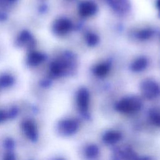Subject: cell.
<instances>
[{
	"mask_svg": "<svg viewBox=\"0 0 160 160\" xmlns=\"http://www.w3.org/2000/svg\"><path fill=\"white\" fill-rule=\"evenodd\" d=\"M149 119L153 124L160 127V110L152 109L149 112Z\"/></svg>",
	"mask_w": 160,
	"mask_h": 160,
	"instance_id": "obj_14",
	"label": "cell"
},
{
	"mask_svg": "<svg viewBox=\"0 0 160 160\" xmlns=\"http://www.w3.org/2000/svg\"><path fill=\"white\" fill-rule=\"evenodd\" d=\"M152 35V31L150 29H143L140 31L138 34V38L141 39H147L151 37Z\"/></svg>",
	"mask_w": 160,
	"mask_h": 160,
	"instance_id": "obj_17",
	"label": "cell"
},
{
	"mask_svg": "<svg viewBox=\"0 0 160 160\" xmlns=\"http://www.w3.org/2000/svg\"><path fill=\"white\" fill-rule=\"evenodd\" d=\"M96 4L92 1H84L79 5V12L82 17H89L94 15L97 11Z\"/></svg>",
	"mask_w": 160,
	"mask_h": 160,
	"instance_id": "obj_7",
	"label": "cell"
},
{
	"mask_svg": "<svg viewBox=\"0 0 160 160\" xmlns=\"http://www.w3.org/2000/svg\"><path fill=\"white\" fill-rule=\"evenodd\" d=\"M29 41L32 42V38L29 33L28 32H23L21 34L19 37V42H21V43L26 44V45L30 44V42H29Z\"/></svg>",
	"mask_w": 160,
	"mask_h": 160,
	"instance_id": "obj_16",
	"label": "cell"
},
{
	"mask_svg": "<svg viewBox=\"0 0 160 160\" xmlns=\"http://www.w3.org/2000/svg\"><path fill=\"white\" fill-rule=\"evenodd\" d=\"M85 154L88 158L94 159L99 156V149L98 146L95 144L89 145L86 149Z\"/></svg>",
	"mask_w": 160,
	"mask_h": 160,
	"instance_id": "obj_12",
	"label": "cell"
},
{
	"mask_svg": "<svg viewBox=\"0 0 160 160\" xmlns=\"http://www.w3.org/2000/svg\"><path fill=\"white\" fill-rule=\"evenodd\" d=\"M157 8L160 12V0H158L157 1Z\"/></svg>",
	"mask_w": 160,
	"mask_h": 160,
	"instance_id": "obj_21",
	"label": "cell"
},
{
	"mask_svg": "<svg viewBox=\"0 0 160 160\" xmlns=\"http://www.w3.org/2000/svg\"><path fill=\"white\" fill-rule=\"evenodd\" d=\"M44 60V55L36 51H33L30 52L28 58V61L29 64L31 66L39 65Z\"/></svg>",
	"mask_w": 160,
	"mask_h": 160,
	"instance_id": "obj_11",
	"label": "cell"
},
{
	"mask_svg": "<svg viewBox=\"0 0 160 160\" xmlns=\"http://www.w3.org/2000/svg\"><path fill=\"white\" fill-rule=\"evenodd\" d=\"M3 160H16V159L14 154L11 152H9L6 154Z\"/></svg>",
	"mask_w": 160,
	"mask_h": 160,
	"instance_id": "obj_20",
	"label": "cell"
},
{
	"mask_svg": "<svg viewBox=\"0 0 160 160\" xmlns=\"http://www.w3.org/2000/svg\"><path fill=\"white\" fill-rule=\"evenodd\" d=\"M142 102L140 98L136 96H130L122 99L116 106V109L123 113H132L140 110Z\"/></svg>",
	"mask_w": 160,
	"mask_h": 160,
	"instance_id": "obj_1",
	"label": "cell"
},
{
	"mask_svg": "<svg viewBox=\"0 0 160 160\" xmlns=\"http://www.w3.org/2000/svg\"><path fill=\"white\" fill-rule=\"evenodd\" d=\"M109 66L108 64L103 63L98 65L94 69V74L99 77H103L106 76L109 71Z\"/></svg>",
	"mask_w": 160,
	"mask_h": 160,
	"instance_id": "obj_13",
	"label": "cell"
},
{
	"mask_svg": "<svg viewBox=\"0 0 160 160\" xmlns=\"http://www.w3.org/2000/svg\"><path fill=\"white\" fill-rule=\"evenodd\" d=\"M141 91L142 95L148 99H152L158 97L160 94V87L153 79H146L140 85Z\"/></svg>",
	"mask_w": 160,
	"mask_h": 160,
	"instance_id": "obj_2",
	"label": "cell"
},
{
	"mask_svg": "<svg viewBox=\"0 0 160 160\" xmlns=\"http://www.w3.org/2000/svg\"><path fill=\"white\" fill-rule=\"evenodd\" d=\"M121 134L116 131H108L102 137L104 142L108 144H113L118 142L121 139Z\"/></svg>",
	"mask_w": 160,
	"mask_h": 160,
	"instance_id": "obj_9",
	"label": "cell"
},
{
	"mask_svg": "<svg viewBox=\"0 0 160 160\" xmlns=\"http://www.w3.org/2000/svg\"><path fill=\"white\" fill-rule=\"evenodd\" d=\"M72 28V22L68 19L61 18L56 20L54 24V30L58 34H65L69 32Z\"/></svg>",
	"mask_w": 160,
	"mask_h": 160,
	"instance_id": "obj_6",
	"label": "cell"
},
{
	"mask_svg": "<svg viewBox=\"0 0 160 160\" xmlns=\"http://www.w3.org/2000/svg\"><path fill=\"white\" fill-rule=\"evenodd\" d=\"M68 67V63L65 61L58 60L53 62L50 67V71L54 76H60Z\"/></svg>",
	"mask_w": 160,
	"mask_h": 160,
	"instance_id": "obj_8",
	"label": "cell"
},
{
	"mask_svg": "<svg viewBox=\"0 0 160 160\" xmlns=\"http://www.w3.org/2000/svg\"><path fill=\"white\" fill-rule=\"evenodd\" d=\"M13 82L12 78L9 76H3L0 78V85L4 87L10 86Z\"/></svg>",
	"mask_w": 160,
	"mask_h": 160,
	"instance_id": "obj_18",
	"label": "cell"
},
{
	"mask_svg": "<svg viewBox=\"0 0 160 160\" xmlns=\"http://www.w3.org/2000/svg\"><path fill=\"white\" fill-rule=\"evenodd\" d=\"M22 130L28 139L35 141L38 138V131L36 124L31 119H26L21 124Z\"/></svg>",
	"mask_w": 160,
	"mask_h": 160,
	"instance_id": "obj_4",
	"label": "cell"
},
{
	"mask_svg": "<svg viewBox=\"0 0 160 160\" xmlns=\"http://www.w3.org/2000/svg\"><path fill=\"white\" fill-rule=\"evenodd\" d=\"M86 41L89 46H93L98 42L99 38L94 33L88 32L86 36Z\"/></svg>",
	"mask_w": 160,
	"mask_h": 160,
	"instance_id": "obj_15",
	"label": "cell"
},
{
	"mask_svg": "<svg viewBox=\"0 0 160 160\" xmlns=\"http://www.w3.org/2000/svg\"><path fill=\"white\" fill-rule=\"evenodd\" d=\"M79 122L74 119H66L58 123V130L64 136H71L75 134L79 128Z\"/></svg>",
	"mask_w": 160,
	"mask_h": 160,
	"instance_id": "obj_3",
	"label": "cell"
},
{
	"mask_svg": "<svg viewBox=\"0 0 160 160\" xmlns=\"http://www.w3.org/2000/svg\"><path fill=\"white\" fill-rule=\"evenodd\" d=\"M77 104L81 111H86L89 102V93L85 88H81L77 94Z\"/></svg>",
	"mask_w": 160,
	"mask_h": 160,
	"instance_id": "obj_5",
	"label": "cell"
},
{
	"mask_svg": "<svg viewBox=\"0 0 160 160\" xmlns=\"http://www.w3.org/2000/svg\"><path fill=\"white\" fill-rule=\"evenodd\" d=\"M56 160H64L63 159H61V158H59V159H56Z\"/></svg>",
	"mask_w": 160,
	"mask_h": 160,
	"instance_id": "obj_22",
	"label": "cell"
},
{
	"mask_svg": "<svg viewBox=\"0 0 160 160\" xmlns=\"http://www.w3.org/2000/svg\"><path fill=\"white\" fill-rule=\"evenodd\" d=\"M9 117H10L9 114L7 113L4 111L0 110V123L5 121L9 118Z\"/></svg>",
	"mask_w": 160,
	"mask_h": 160,
	"instance_id": "obj_19",
	"label": "cell"
},
{
	"mask_svg": "<svg viewBox=\"0 0 160 160\" xmlns=\"http://www.w3.org/2000/svg\"><path fill=\"white\" fill-rule=\"evenodd\" d=\"M148 65V60L146 58L141 57L136 59L131 64V69L134 72H141L146 69Z\"/></svg>",
	"mask_w": 160,
	"mask_h": 160,
	"instance_id": "obj_10",
	"label": "cell"
}]
</instances>
